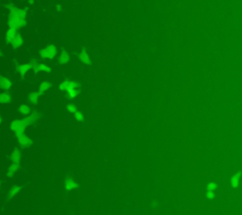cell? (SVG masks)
<instances>
[{
    "label": "cell",
    "mask_w": 242,
    "mask_h": 215,
    "mask_svg": "<svg viewBox=\"0 0 242 215\" xmlns=\"http://www.w3.org/2000/svg\"><path fill=\"white\" fill-rule=\"evenodd\" d=\"M26 16L27 12L25 9H18L16 7H10V15H9V26L10 29L17 30L21 26L26 25Z\"/></svg>",
    "instance_id": "6da1fadb"
},
{
    "label": "cell",
    "mask_w": 242,
    "mask_h": 215,
    "mask_svg": "<svg viewBox=\"0 0 242 215\" xmlns=\"http://www.w3.org/2000/svg\"><path fill=\"white\" fill-rule=\"evenodd\" d=\"M39 118V113L37 111L32 112L30 116L29 117H26L24 119H21V120H14L11 123V125L10 128L12 131L15 132L16 136H19L21 134H24L25 132V129L27 127H29V125L33 124L37 119Z\"/></svg>",
    "instance_id": "7a4b0ae2"
},
{
    "label": "cell",
    "mask_w": 242,
    "mask_h": 215,
    "mask_svg": "<svg viewBox=\"0 0 242 215\" xmlns=\"http://www.w3.org/2000/svg\"><path fill=\"white\" fill-rule=\"evenodd\" d=\"M57 55V48L55 45L53 44H49L47 45L45 49L40 51V56L43 58V59H49L52 60L53 58H55Z\"/></svg>",
    "instance_id": "3957f363"
},
{
    "label": "cell",
    "mask_w": 242,
    "mask_h": 215,
    "mask_svg": "<svg viewBox=\"0 0 242 215\" xmlns=\"http://www.w3.org/2000/svg\"><path fill=\"white\" fill-rule=\"evenodd\" d=\"M30 64H31V66L33 68V70H34V73L37 74V73H39V72H46V73H50L51 72V68L49 66H46V64H44V63H37L36 62V60H32V61L30 62Z\"/></svg>",
    "instance_id": "277c9868"
},
{
    "label": "cell",
    "mask_w": 242,
    "mask_h": 215,
    "mask_svg": "<svg viewBox=\"0 0 242 215\" xmlns=\"http://www.w3.org/2000/svg\"><path fill=\"white\" fill-rule=\"evenodd\" d=\"M79 87V84H77L76 82H73V81H70V80H65L63 81L60 84V90L62 91H66V92H69L71 90H73V89H76Z\"/></svg>",
    "instance_id": "5b68a950"
},
{
    "label": "cell",
    "mask_w": 242,
    "mask_h": 215,
    "mask_svg": "<svg viewBox=\"0 0 242 215\" xmlns=\"http://www.w3.org/2000/svg\"><path fill=\"white\" fill-rule=\"evenodd\" d=\"M17 139H18V142L21 145L25 146V147H28V146H30L33 143L32 140L29 139V137H27L25 135V133L24 134H21L19 136H17Z\"/></svg>",
    "instance_id": "8992f818"
},
{
    "label": "cell",
    "mask_w": 242,
    "mask_h": 215,
    "mask_svg": "<svg viewBox=\"0 0 242 215\" xmlns=\"http://www.w3.org/2000/svg\"><path fill=\"white\" fill-rule=\"evenodd\" d=\"M12 87V82L11 80L8 79L7 77L0 76V88H1L2 90L9 91V90H11Z\"/></svg>",
    "instance_id": "52a82bcc"
},
{
    "label": "cell",
    "mask_w": 242,
    "mask_h": 215,
    "mask_svg": "<svg viewBox=\"0 0 242 215\" xmlns=\"http://www.w3.org/2000/svg\"><path fill=\"white\" fill-rule=\"evenodd\" d=\"M11 159L12 162L17 163V164H20V160H21V153H20V150L15 147L12 150V152L11 153Z\"/></svg>",
    "instance_id": "ba28073f"
},
{
    "label": "cell",
    "mask_w": 242,
    "mask_h": 215,
    "mask_svg": "<svg viewBox=\"0 0 242 215\" xmlns=\"http://www.w3.org/2000/svg\"><path fill=\"white\" fill-rule=\"evenodd\" d=\"M242 176V172H237L235 175L233 176V177L231 178V186L234 188V189H237L238 186H239V180L240 177Z\"/></svg>",
    "instance_id": "9c48e42d"
},
{
    "label": "cell",
    "mask_w": 242,
    "mask_h": 215,
    "mask_svg": "<svg viewBox=\"0 0 242 215\" xmlns=\"http://www.w3.org/2000/svg\"><path fill=\"white\" fill-rule=\"evenodd\" d=\"M64 187H65V189L68 191H72V190L77 189V188L79 187V184H78V182L75 181L74 179L69 178V179L65 180V182H64Z\"/></svg>",
    "instance_id": "30bf717a"
},
{
    "label": "cell",
    "mask_w": 242,
    "mask_h": 215,
    "mask_svg": "<svg viewBox=\"0 0 242 215\" xmlns=\"http://www.w3.org/2000/svg\"><path fill=\"white\" fill-rule=\"evenodd\" d=\"M18 169H19V164L12 162V164L10 165L8 171H7V176H8V177H12L13 176L15 175V173L18 171Z\"/></svg>",
    "instance_id": "8fae6325"
},
{
    "label": "cell",
    "mask_w": 242,
    "mask_h": 215,
    "mask_svg": "<svg viewBox=\"0 0 242 215\" xmlns=\"http://www.w3.org/2000/svg\"><path fill=\"white\" fill-rule=\"evenodd\" d=\"M31 68H32L31 64L26 63V64H22V65H19L18 67H17V71L19 72V74L21 75L22 77H24L27 74V72L31 69Z\"/></svg>",
    "instance_id": "7c38bea8"
},
{
    "label": "cell",
    "mask_w": 242,
    "mask_h": 215,
    "mask_svg": "<svg viewBox=\"0 0 242 215\" xmlns=\"http://www.w3.org/2000/svg\"><path fill=\"white\" fill-rule=\"evenodd\" d=\"M51 86H52V84L47 82V81H43V82H41L40 87H39V92H38L39 95H42L45 92H46L47 90H48Z\"/></svg>",
    "instance_id": "4fadbf2b"
},
{
    "label": "cell",
    "mask_w": 242,
    "mask_h": 215,
    "mask_svg": "<svg viewBox=\"0 0 242 215\" xmlns=\"http://www.w3.org/2000/svg\"><path fill=\"white\" fill-rule=\"evenodd\" d=\"M12 101V95L8 93L0 94V104H9Z\"/></svg>",
    "instance_id": "5bb4252c"
},
{
    "label": "cell",
    "mask_w": 242,
    "mask_h": 215,
    "mask_svg": "<svg viewBox=\"0 0 242 215\" xmlns=\"http://www.w3.org/2000/svg\"><path fill=\"white\" fill-rule=\"evenodd\" d=\"M12 43V45L13 48H19L20 46H22V44H23V38L21 37V35L20 34H18L14 39L12 40V42L11 43Z\"/></svg>",
    "instance_id": "9a60e30c"
},
{
    "label": "cell",
    "mask_w": 242,
    "mask_h": 215,
    "mask_svg": "<svg viewBox=\"0 0 242 215\" xmlns=\"http://www.w3.org/2000/svg\"><path fill=\"white\" fill-rule=\"evenodd\" d=\"M18 32H17V30H13V29H9L8 31H7L6 34V40L8 41L9 43H12V40L15 38V37L18 35Z\"/></svg>",
    "instance_id": "2e32d148"
},
{
    "label": "cell",
    "mask_w": 242,
    "mask_h": 215,
    "mask_svg": "<svg viewBox=\"0 0 242 215\" xmlns=\"http://www.w3.org/2000/svg\"><path fill=\"white\" fill-rule=\"evenodd\" d=\"M79 58H80L81 62H83L85 64H91V60H90L89 56H88L86 51H81Z\"/></svg>",
    "instance_id": "e0dca14e"
},
{
    "label": "cell",
    "mask_w": 242,
    "mask_h": 215,
    "mask_svg": "<svg viewBox=\"0 0 242 215\" xmlns=\"http://www.w3.org/2000/svg\"><path fill=\"white\" fill-rule=\"evenodd\" d=\"M68 61H69V54H68L66 51H63V52H62V54H61V56L59 58V62L61 64H67L68 63Z\"/></svg>",
    "instance_id": "ac0fdd59"
},
{
    "label": "cell",
    "mask_w": 242,
    "mask_h": 215,
    "mask_svg": "<svg viewBox=\"0 0 242 215\" xmlns=\"http://www.w3.org/2000/svg\"><path fill=\"white\" fill-rule=\"evenodd\" d=\"M22 189V187L21 186H13L11 190L9 191V193H8V196L9 197H11V198H12V197H14L17 193H18L20 192V190Z\"/></svg>",
    "instance_id": "d6986e66"
},
{
    "label": "cell",
    "mask_w": 242,
    "mask_h": 215,
    "mask_svg": "<svg viewBox=\"0 0 242 215\" xmlns=\"http://www.w3.org/2000/svg\"><path fill=\"white\" fill-rule=\"evenodd\" d=\"M39 94L36 93V92H34V93H30L29 94V100L31 102L33 105H36L38 103V98H39Z\"/></svg>",
    "instance_id": "ffe728a7"
},
{
    "label": "cell",
    "mask_w": 242,
    "mask_h": 215,
    "mask_svg": "<svg viewBox=\"0 0 242 215\" xmlns=\"http://www.w3.org/2000/svg\"><path fill=\"white\" fill-rule=\"evenodd\" d=\"M18 111L20 113H22L24 115H29L30 113V109L29 106H27V105H21L19 107Z\"/></svg>",
    "instance_id": "44dd1931"
},
{
    "label": "cell",
    "mask_w": 242,
    "mask_h": 215,
    "mask_svg": "<svg viewBox=\"0 0 242 215\" xmlns=\"http://www.w3.org/2000/svg\"><path fill=\"white\" fill-rule=\"evenodd\" d=\"M67 93H68V95H69L70 98H76L77 95L79 94V91L76 90V89H73V90L67 92Z\"/></svg>",
    "instance_id": "7402d4cb"
},
{
    "label": "cell",
    "mask_w": 242,
    "mask_h": 215,
    "mask_svg": "<svg viewBox=\"0 0 242 215\" xmlns=\"http://www.w3.org/2000/svg\"><path fill=\"white\" fill-rule=\"evenodd\" d=\"M74 115H75V118H76V120H78L79 122H82L83 121V119H84V117H83V115H82V113H81V112H80V111H76L74 113Z\"/></svg>",
    "instance_id": "603a6c76"
},
{
    "label": "cell",
    "mask_w": 242,
    "mask_h": 215,
    "mask_svg": "<svg viewBox=\"0 0 242 215\" xmlns=\"http://www.w3.org/2000/svg\"><path fill=\"white\" fill-rule=\"evenodd\" d=\"M67 110L69 112H71V113H75V112L77 111V108H76V106L73 105V104H68L67 105Z\"/></svg>",
    "instance_id": "cb8c5ba5"
},
{
    "label": "cell",
    "mask_w": 242,
    "mask_h": 215,
    "mask_svg": "<svg viewBox=\"0 0 242 215\" xmlns=\"http://www.w3.org/2000/svg\"><path fill=\"white\" fill-rule=\"evenodd\" d=\"M216 183H214V182H211L209 183L208 185H207V190L210 191V192H214V190L216 189Z\"/></svg>",
    "instance_id": "d4e9b609"
},
{
    "label": "cell",
    "mask_w": 242,
    "mask_h": 215,
    "mask_svg": "<svg viewBox=\"0 0 242 215\" xmlns=\"http://www.w3.org/2000/svg\"><path fill=\"white\" fill-rule=\"evenodd\" d=\"M206 197L208 199H214L215 198V193L213 192H210V191H208V192L206 193Z\"/></svg>",
    "instance_id": "484cf974"
},
{
    "label": "cell",
    "mask_w": 242,
    "mask_h": 215,
    "mask_svg": "<svg viewBox=\"0 0 242 215\" xmlns=\"http://www.w3.org/2000/svg\"><path fill=\"white\" fill-rule=\"evenodd\" d=\"M57 9H58L59 12L61 11V6H60V5H57Z\"/></svg>",
    "instance_id": "4316f807"
},
{
    "label": "cell",
    "mask_w": 242,
    "mask_h": 215,
    "mask_svg": "<svg viewBox=\"0 0 242 215\" xmlns=\"http://www.w3.org/2000/svg\"><path fill=\"white\" fill-rule=\"evenodd\" d=\"M29 3H30V4H32V3H33V0H29Z\"/></svg>",
    "instance_id": "83f0119b"
},
{
    "label": "cell",
    "mask_w": 242,
    "mask_h": 215,
    "mask_svg": "<svg viewBox=\"0 0 242 215\" xmlns=\"http://www.w3.org/2000/svg\"><path fill=\"white\" fill-rule=\"evenodd\" d=\"M1 122H2V120H1V117H0V124H1Z\"/></svg>",
    "instance_id": "f1b7e54d"
},
{
    "label": "cell",
    "mask_w": 242,
    "mask_h": 215,
    "mask_svg": "<svg viewBox=\"0 0 242 215\" xmlns=\"http://www.w3.org/2000/svg\"><path fill=\"white\" fill-rule=\"evenodd\" d=\"M1 56H2V54H1V53H0V57H1Z\"/></svg>",
    "instance_id": "f546056e"
},
{
    "label": "cell",
    "mask_w": 242,
    "mask_h": 215,
    "mask_svg": "<svg viewBox=\"0 0 242 215\" xmlns=\"http://www.w3.org/2000/svg\"><path fill=\"white\" fill-rule=\"evenodd\" d=\"M0 184H1V181H0Z\"/></svg>",
    "instance_id": "4dcf8cb0"
}]
</instances>
